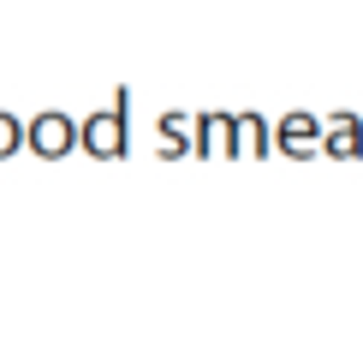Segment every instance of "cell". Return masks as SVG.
I'll return each instance as SVG.
<instances>
[{"mask_svg": "<svg viewBox=\"0 0 363 358\" xmlns=\"http://www.w3.org/2000/svg\"><path fill=\"white\" fill-rule=\"evenodd\" d=\"M60 138H66V131H60V119H42V126H36V143L48 149V156H60Z\"/></svg>", "mask_w": 363, "mask_h": 358, "instance_id": "obj_1", "label": "cell"}, {"mask_svg": "<svg viewBox=\"0 0 363 358\" xmlns=\"http://www.w3.org/2000/svg\"><path fill=\"white\" fill-rule=\"evenodd\" d=\"M0 143H12V126H6V119H0Z\"/></svg>", "mask_w": 363, "mask_h": 358, "instance_id": "obj_2", "label": "cell"}]
</instances>
